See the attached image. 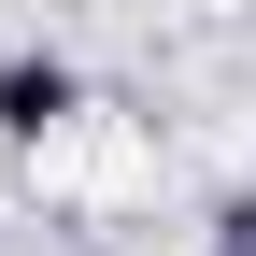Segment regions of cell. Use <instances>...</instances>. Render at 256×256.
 Returning <instances> with one entry per match:
<instances>
[{"instance_id":"7a4b0ae2","label":"cell","mask_w":256,"mask_h":256,"mask_svg":"<svg viewBox=\"0 0 256 256\" xmlns=\"http://www.w3.org/2000/svg\"><path fill=\"white\" fill-rule=\"evenodd\" d=\"M214 256H256V185H228V200H214Z\"/></svg>"},{"instance_id":"6da1fadb","label":"cell","mask_w":256,"mask_h":256,"mask_svg":"<svg viewBox=\"0 0 256 256\" xmlns=\"http://www.w3.org/2000/svg\"><path fill=\"white\" fill-rule=\"evenodd\" d=\"M72 114H86V72H72V57H43V43L0 57V142H57Z\"/></svg>"}]
</instances>
